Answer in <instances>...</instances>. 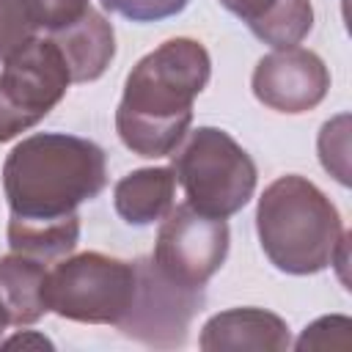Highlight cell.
<instances>
[{"label": "cell", "mask_w": 352, "mask_h": 352, "mask_svg": "<svg viewBox=\"0 0 352 352\" xmlns=\"http://www.w3.org/2000/svg\"><path fill=\"white\" fill-rule=\"evenodd\" d=\"M212 58L195 38H168L143 55L124 80L116 110L121 143L138 157H168L187 135L192 102L206 88Z\"/></svg>", "instance_id": "6da1fadb"}, {"label": "cell", "mask_w": 352, "mask_h": 352, "mask_svg": "<svg viewBox=\"0 0 352 352\" xmlns=\"http://www.w3.org/2000/svg\"><path fill=\"white\" fill-rule=\"evenodd\" d=\"M107 184L104 151L85 138L38 132L16 143L3 162V190L11 214L63 217Z\"/></svg>", "instance_id": "7a4b0ae2"}, {"label": "cell", "mask_w": 352, "mask_h": 352, "mask_svg": "<svg viewBox=\"0 0 352 352\" xmlns=\"http://www.w3.org/2000/svg\"><path fill=\"white\" fill-rule=\"evenodd\" d=\"M264 256L289 275H314L333 264L346 239L333 201L308 179L289 173L264 187L256 206Z\"/></svg>", "instance_id": "3957f363"}, {"label": "cell", "mask_w": 352, "mask_h": 352, "mask_svg": "<svg viewBox=\"0 0 352 352\" xmlns=\"http://www.w3.org/2000/svg\"><path fill=\"white\" fill-rule=\"evenodd\" d=\"M170 157V170L187 198L184 204L192 209L209 217H231L253 198L258 179L256 162L226 129L198 126Z\"/></svg>", "instance_id": "277c9868"}, {"label": "cell", "mask_w": 352, "mask_h": 352, "mask_svg": "<svg viewBox=\"0 0 352 352\" xmlns=\"http://www.w3.org/2000/svg\"><path fill=\"white\" fill-rule=\"evenodd\" d=\"M135 294V261L80 253L47 272V308L82 324H118Z\"/></svg>", "instance_id": "5b68a950"}, {"label": "cell", "mask_w": 352, "mask_h": 352, "mask_svg": "<svg viewBox=\"0 0 352 352\" xmlns=\"http://www.w3.org/2000/svg\"><path fill=\"white\" fill-rule=\"evenodd\" d=\"M72 82L69 66L52 38L33 36L3 60L0 72V143L36 126Z\"/></svg>", "instance_id": "8992f818"}, {"label": "cell", "mask_w": 352, "mask_h": 352, "mask_svg": "<svg viewBox=\"0 0 352 352\" xmlns=\"http://www.w3.org/2000/svg\"><path fill=\"white\" fill-rule=\"evenodd\" d=\"M204 305V286H184L168 278L154 261H135V294L118 330L146 346L173 349L187 341L192 316Z\"/></svg>", "instance_id": "52a82bcc"}, {"label": "cell", "mask_w": 352, "mask_h": 352, "mask_svg": "<svg viewBox=\"0 0 352 352\" xmlns=\"http://www.w3.org/2000/svg\"><path fill=\"white\" fill-rule=\"evenodd\" d=\"M226 217H209L190 204L170 206L157 231L151 261L184 286H204L228 256Z\"/></svg>", "instance_id": "ba28073f"}, {"label": "cell", "mask_w": 352, "mask_h": 352, "mask_svg": "<svg viewBox=\"0 0 352 352\" xmlns=\"http://www.w3.org/2000/svg\"><path fill=\"white\" fill-rule=\"evenodd\" d=\"M256 99L278 113H308L314 110L330 88V72L324 60L302 47H286L264 55L253 69Z\"/></svg>", "instance_id": "9c48e42d"}, {"label": "cell", "mask_w": 352, "mask_h": 352, "mask_svg": "<svg viewBox=\"0 0 352 352\" xmlns=\"http://www.w3.org/2000/svg\"><path fill=\"white\" fill-rule=\"evenodd\" d=\"M204 352H283L292 346L289 324L264 308H228L214 314L198 338Z\"/></svg>", "instance_id": "30bf717a"}, {"label": "cell", "mask_w": 352, "mask_h": 352, "mask_svg": "<svg viewBox=\"0 0 352 352\" xmlns=\"http://www.w3.org/2000/svg\"><path fill=\"white\" fill-rule=\"evenodd\" d=\"M50 38L60 50V55L69 66L72 82L99 80L104 74V69L110 66L113 55H116L113 25L94 8H88L72 25H66L60 30H52Z\"/></svg>", "instance_id": "8fae6325"}, {"label": "cell", "mask_w": 352, "mask_h": 352, "mask_svg": "<svg viewBox=\"0 0 352 352\" xmlns=\"http://www.w3.org/2000/svg\"><path fill=\"white\" fill-rule=\"evenodd\" d=\"M220 6L275 50L297 47L314 28L311 0H220Z\"/></svg>", "instance_id": "7c38bea8"}, {"label": "cell", "mask_w": 352, "mask_h": 352, "mask_svg": "<svg viewBox=\"0 0 352 352\" xmlns=\"http://www.w3.org/2000/svg\"><path fill=\"white\" fill-rule=\"evenodd\" d=\"M47 270L38 258L11 253L0 258V314L8 324H33L47 308Z\"/></svg>", "instance_id": "4fadbf2b"}, {"label": "cell", "mask_w": 352, "mask_h": 352, "mask_svg": "<svg viewBox=\"0 0 352 352\" xmlns=\"http://www.w3.org/2000/svg\"><path fill=\"white\" fill-rule=\"evenodd\" d=\"M176 195V176L170 168H140L116 182L113 204L124 223L151 226L162 220Z\"/></svg>", "instance_id": "5bb4252c"}, {"label": "cell", "mask_w": 352, "mask_h": 352, "mask_svg": "<svg viewBox=\"0 0 352 352\" xmlns=\"http://www.w3.org/2000/svg\"><path fill=\"white\" fill-rule=\"evenodd\" d=\"M80 239V217L69 212L63 217H19L8 220V245L14 253L47 261L66 256L77 248Z\"/></svg>", "instance_id": "9a60e30c"}, {"label": "cell", "mask_w": 352, "mask_h": 352, "mask_svg": "<svg viewBox=\"0 0 352 352\" xmlns=\"http://www.w3.org/2000/svg\"><path fill=\"white\" fill-rule=\"evenodd\" d=\"M319 160L330 176L349 184V116L341 113L319 132Z\"/></svg>", "instance_id": "2e32d148"}, {"label": "cell", "mask_w": 352, "mask_h": 352, "mask_svg": "<svg viewBox=\"0 0 352 352\" xmlns=\"http://www.w3.org/2000/svg\"><path fill=\"white\" fill-rule=\"evenodd\" d=\"M36 36V22L25 0H0V60Z\"/></svg>", "instance_id": "e0dca14e"}, {"label": "cell", "mask_w": 352, "mask_h": 352, "mask_svg": "<svg viewBox=\"0 0 352 352\" xmlns=\"http://www.w3.org/2000/svg\"><path fill=\"white\" fill-rule=\"evenodd\" d=\"M349 330H352V322L346 316H322L316 322H311L302 336L297 338V349L305 352V349H349Z\"/></svg>", "instance_id": "ac0fdd59"}, {"label": "cell", "mask_w": 352, "mask_h": 352, "mask_svg": "<svg viewBox=\"0 0 352 352\" xmlns=\"http://www.w3.org/2000/svg\"><path fill=\"white\" fill-rule=\"evenodd\" d=\"M99 3L102 8L121 14L132 22H160L182 14L190 0H99Z\"/></svg>", "instance_id": "d6986e66"}, {"label": "cell", "mask_w": 352, "mask_h": 352, "mask_svg": "<svg viewBox=\"0 0 352 352\" xmlns=\"http://www.w3.org/2000/svg\"><path fill=\"white\" fill-rule=\"evenodd\" d=\"M25 3L36 28H44L50 33L72 25L91 8L88 0H25Z\"/></svg>", "instance_id": "ffe728a7"}, {"label": "cell", "mask_w": 352, "mask_h": 352, "mask_svg": "<svg viewBox=\"0 0 352 352\" xmlns=\"http://www.w3.org/2000/svg\"><path fill=\"white\" fill-rule=\"evenodd\" d=\"M3 346L6 349H11V346H33V349H52V341L50 338H44L41 333H33V330H28V333H16V336H11V338H6L3 341Z\"/></svg>", "instance_id": "44dd1931"}, {"label": "cell", "mask_w": 352, "mask_h": 352, "mask_svg": "<svg viewBox=\"0 0 352 352\" xmlns=\"http://www.w3.org/2000/svg\"><path fill=\"white\" fill-rule=\"evenodd\" d=\"M6 324H8V322H6V316L0 314V336H3V330H6Z\"/></svg>", "instance_id": "7402d4cb"}]
</instances>
